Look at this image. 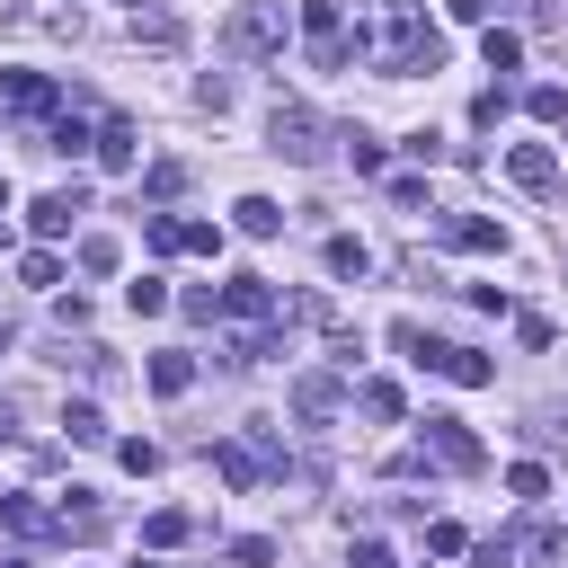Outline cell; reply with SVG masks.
Here are the masks:
<instances>
[{
  "mask_svg": "<svg viewBox=\"0 0 568 568\" xmlns=\"http://www.w3.org/2000/svg\"><path fill=\"white\" fill-rule=\"evenodd\" d=\"M470 559H479V568H506V559H515V541H506V532H497V541H479V550H470Z\"/></svg>",
  "mask_w": 568,
  "mask_h": 568,
  "instance_id": "836d02e7",
  "label": "cell"
},
{
  "mask_svg": "<svg viewBox=\"0 0 568 568\" xmlns=\"http://www.w3.org/2000/svg\"><path fill=\"white\" fill-rule=\"evenodd\" d=\"M213 311L240 320V328H266V320H275V284H266V275H231V284L213 293Z\"/></svg>",
  "mask_w": 568,
  "mask_h": 568,
  "instance_id": "5b68a950",
  "label": "cell"
},
{
  "mask_svg": "<svg viewBox=\"0 0 568 568\" xmlns=\"http://www.w3.org/2000/svg\"><path fill=\"white\" fill-rule=\"evenodd\" d=\"M346 568H390V550H382V541H373V532H364V541H355V550H346Z\"/></svg>",
  "mask_w": 568,
  "mask_h": 568,
  "instance_id": "d6a6232c",
  "label": "cell"
},
{
  "mask_svg": "<svg viewBox=\"0 0 568 568\" xmlns=\"http://www.w3.org/2000/svg\"><path fill=\"white\" fill-rule=\"evenodd\" d=\"M142 240H151L160 257H178V213H151V222H142Z\"/></svg>",
  "mask_w": 568,
  "mask_h": 568,
  "instance_id": "f546056e",
  "label": "cell"
},
{
  "mask_svg": "<svg viewBox=\"0 0 568 568\" xmlns=\"http://www.w3.org/2000/svg\"><path fill=\"white\" fill-rule=\"evenodd\" d=\"M515 53H524L515 27H488V71H515Z\"/></svg>",
  "mask_w": 568,
  "mask_h": 568,
  "instance_id": "83f0119b",
  "label": "cell"
},
{
  "mask_svg": "<svg viewBox=\"0 0 568 568\" xmlns=\"http://www.w3.org/2000/svg\"><path fill=\"white\" fill-rule=\"evenodd\" d=\"M266 133H275V151H284V160H320V115H311V106H275V124H266Z\"/></svg>",
  "mask_w": 568,
  "mask_h": 568,
  "instance_id": "8992f818",
  "label": "cell"
},
{
  "mask_svg": "<svg viewBox=\"0 0 568 568\" xmlns=\"http://www.w3.org/2000/svg\"><path fill=\"white\" fill-rule=\"evenodd\" d=\"M302 44H311V62H320V71H346V62H355L346 9H337V0H311V9H302Z\"/></svg>",
  "mask_w": 568,
  "mask_h": 568,
  "instance_id": "3957f363",
  "label": "cell"
},
{
  "mask_svg": "<svg viewBox=\"0 0 568 568\" xmlns=\"http://www.w3.org/2000/svg\"><path fill=\"white\" fill-rule=\"evenodd\" d=\"M62 426H71V444H106V417H98L89 399H71V408H62Z\"/></svg>",
  "mask_w": 568,
  "mask_h": 568,
  "instance_id": "44dd1931",
  "label": "cell"
},
{
  "mask_svg": "<svg viewBox=\"0 0 568 568\" xmlns=\"http://www.w3.org/2000/svg\"><path fill=\"white\" fill-rule=\"evenodd\" d=\"M506 488L532 506V497H550V470H541V462H515V470H506Z\"/></svg>",
  "mask_w": 568,
  "mask_h": 568,
  "instance_id": "d4e9b609",
  "label": "cell"
},
{
  "mask_svg": "<svg viewBox=\"0 0 568 568\" xmlns=\"http://www.w3.org/2000/svg\"><path fill=\"white\" fill-rule=\"evenodd\" d=\"M426 373H444V382H462V390H479V382H497V364H488L479 346H426Z\"/></svg>",
  "mask_w": 568,
  "mask_h": 568,
  "instance_id": "ba28073f",
  "label": "cell"
},
{
  "mask_svg": "<svg viewBox=\"0 0 568 568\" xmlns=\"http://www.w3.org/2000/svg\"><path fill=\"white\" fill-rule=\"evenodd\" d=\"M337 399H346V390H337V373H302V382H293V408H302L311 426H320V417H328Z\"/></svg>",
  "mask_w": 568,
  "mask_h": 568,
  "instance_id": "4fadbf2b",
  "label": "cell"
},
{
  "mask_svg": "<svg viewBox=\"0 0 568 568\" xmlns=\"http://www.w3.org/2000/svg\"><path fill=\"white\" fill-rule=\"evenodd\" d=\"M231 222H240L248 240H275V231H284V213H275L266 195H240V204H231Z\"/></svg>",
  "mask_w": 568,
  "mask_h": 568,
  "instance_id": "9a60e30c",
  "label": "cell"
},
{
  "mask_svg": "<svg viewBox=\"0 0 568 568\" xmlns=\"http://www.w3.org/2000/svg\"><path fill=\"white\" fill-rule=\"evenodd\" d=\"M0 98H9L18 115H53V80H44V71H0Z\"/></svg>",
  "mask_w": 568,
  "mask_h": 568,
  "instance_id": "8fae6325",
  "label": "cell"
},
{
  "mask_svg": "<svg viewBox=\"0 0 568 568\" xmlns=\"http://www.w3.org/2000/svg\"><path fill=\"white\" fill-rule=\"evenodd\" d=\"M320 266H328L337 284H364V266H373V248H364L355 231H328V240H320Z\"/></svg>",
  "mask_w": 568,
  "mask_h": 568,
  "instance_id": "30bf717a",
  "label": "cell"
},
{
  "mask_svg": "<svg viewBox=\"0 0 568 568\" xmlns=\"http://www.w3.org/2000/svg\"><path fill=\"white\" fill-rule=\"evenodd\" d=\"M515 550H532V559H559V550H568V532H559V524H524V532H515Z\"/></svg>",
  "mask_w": 568,
  "mask_h": 568,
  "instance_id": "603a6c76",
  "label": "cell"
},
{
  "mask_svg": "<svg viewBox=\"0 0 568 568\" xmlns=\"http://www.w3.org/2000/svg\"><path fill=\"white\" fill-rule=\"evenodd\" d=\"M444 9H453V18H462V27H479V18H488V9H497V0H444Z\"/></svg>",
  "mask_w": 568,
  "mask_h": 568,
  "instance_id": "e575fe53",
  "label": "cell"
},
{
  "mask_svg": "<svg viewBox=\"0 0 568 568\" xmlns=\"http://www.w3.org/2000/svg\"><path fill=\"white\" fill-rule=\"evenodd\" d=\"M222 53H240V62L284 53V0H240V9L222 18Z\"/></svg>",
  "mask_w": 568,
  "mask_h": 568,
  "instance_id": "7a4b0ae2",
  "label": "cell"
},
{
  "mask_svg": "<svg viewBox=\"0 0 568 568\" xmlns=\"http://www.w3.org/2000/svg\"><path fill=\"white\" fill-rule=\"evenodd\" d=\"M0 213H9V178H0Z\"/></svg>",
  "mask_w": 568,
  "mask_h": 568,
  "instance_id": "d590c367",
  "label": "cell"
},
{
  "mask_svg": "<svg viewBox=\"0 0 568 568\" xmlns=\"http://www.w3.org/2000/svg\"><path fill=\"white\" fill-rule=\"evenodd\" d=\"M355 53L373 71H390V80H408V71H435L444 62V36L408 0H355Z\"/></svg>",
  "mask_w": 568,
  "mask_h": 568,
  "instance_id": "6da1fadb",
  "label": "cell"
},
{
  "mask_svg": "<svg viewBox=\"0 0 568 568\" xmlns=\"http://www.w3.org/2000/svg\"><path fill=\"white\" fill-rule=\"evenodd\" d=\"M18 275H27V284H44V293H53V284H62V257H53V248H27V257H18Z\"/></svg>",
  "mask_w": 568,
  "mask_h": 568,
  "instance_id": "cb8c5ba5",
  "label": "cell"
},
{
  "mask_svg": "<svg viewBox=\"0 0 568 568\" xmlns=\"http://www.w3.org/2000/svg\"><path fill=\"white\" fill-rule=\"evenodd\" d=\"M524 115L559 124V115H568V89H559V80H532V89H524Z\"/></svg>",
  "mask_w": 568,
  "mask_h": 568,
  "instance_id": "d6986e66",
  "label": "cell"
},
{
  "mask_svg": "<svg viewBox=\"0 0 568 568\" xmlns=\"http://www.w3.org/2000/svg\"><path fill=\"white\" fill-rule=\"evenodd\" d=\"M9 568H27V559H9Z\"/></svg>",
  "mask_w": 568,
  "mask_h": 568,
  "instance_id": "74e56055",
  "label": "cell"
},
{
  "mask_svg": "<svg viewBox=\"0 0 568 568\" xmlns=\"http://www.w3.org/2000/svg\"><path fill=\"white\" fill-rule=\"evenodd\" d=\"M89 151H98V160H106V169H133V151H142V142H133V124H124V115H106V124H98V142H89Z\"/></svg>",
  "mask_w": 568,
  "mask_h": 568,
  "instance_id": "5bb4252c",
  "label": "cell"
},
{
  "mask_svg": "<svg viewBox=\"0 0 568 568\" xmlns=\"http://www.w3.org/2000/svg\"><path fill=\"white\" fill-rule=\"evenodd\" d=\"M0 524L36 541V532H53V506H36V497H0Z\"/></svg>",
  "mask_w": 568,
  "mask_h": 568,
  "instance_id": "e0dca14e",
  "label": "cell"
},
{
  "mask_svg": "<svg viewBox=\"0 0 568 568\" xmlns=\"http://www.w3.org/2000/svg\"><path fill=\"white\" fill-rule=\"evenodd\" d=\"M178 248H195V257H213V248H222V222H178Z\"/></svg>",
  "mask_w": 568,
  "mask_h": 568,
  "instance_id": "484cf974",
  "label": "cell"
},
{
  "mask_svg": "<svg viewBox=\"0 0 568 568\" xmlns=\"http://www.w3.org/2000/svg\"><path fill=\"white\" fill-rule=\"evenodd\" d=\"M506 178H515V186H532V195H550V186H559V151L515 142V151H506Z\"/></svg>",
  "mask_w": 568,
  "mask_h": 568,
  "instance_id": "9c48e42d",
  "label": "cell"
},
{
  "mask_svg": "<svg viewBox=\"0 0 568 568\" xmlns=\"http://www.w3.org/2000/svg\"><path fill=\"white\" fill-rule=\"evenodd\" d=\"M142 541H151V550H178V541H186V515H178V506H160V515L142 524Z\"/></svg>",
  "mask_w": 568,
  "mask_h": 568,
  "instance_id": "7402d4cb",
  "label": "cell"
},
{
  "mask_svg": "<svg viewBox=\"0 0 568 568\" xmlns=\"http://www.w3.org/2000/svg\"><path fill=\"white\" fill-rule=\"evenodd\" d=\"M453 248H462V257H506V231L479 222V213H462V222H453Z\"/></svg>",
  "mask_w": 568,
  "mask_h": 568,
  "instance_id": "7c38bea8",
  "label": "cell"
},
{
  "mask_svg": "<svg viewBox=\"0 0 568 568\" xmlns=\"http://www.w3.org/2000/svg\"><path fill=\"white\" fill-rule=\"evenodd\" d=\"M80 266H89V275H115V240H106V231H98V240H80Z\"/></svg>",
  "mask_w": 568,
  "mask_h": 568,
  "instance_id": "4dcf8cb0",
  "label": "cell"
},
{
  "mask_svg": "<svg viewBox=\"0 0 568 568\" xmlns=\"http://www.w3.org/2000/svg\"><path fill=\"white\" fill-rule=\"evenodd\" d=\"M417 462H435V470H479V435H470L462 417H426Z\"/></svg>",
  "mask_w": 568,
  "mask_h": 568,
  "instance_id": "277c9868",
  "label": "cell"
},
{
  "mask_svg": "<svg viewBox=\"0 0 568 568\" xmlns=\"http://www.w3.org/2000/svg\"><path fill=\"white\" fill-rule=\"evenodd\" d=\"M89 142H98V133H80V115H62V124L44 133V151H89Z\"/></svg>",
  "mask_w": 568,
  "mask_h": 568,
  "instance_id": "f1b7e54d",
  "label": "cell"
},
{
  "mask_svg": "<svg viewBox=\"0 0 568 568\" xmlns=\"http://www.w3.org/2000/svg\"><path fill=\"white\" fill-rule=\"evenodd\" d=\"M80 213H89V186H53V195H36V204H27V222H36L44 240H62Z\"/></svg>",
  "mask_w": 568,
  "mask_h": 568,
  "instance_id": "52a82bcc",
  "label": "cell"
},
{
  "mask_svg": "<svg viewBox=\"0 0 568 568\" xmlns=\"http://www.w3.org/2000/svg\"><path fill=\"white\" fill-rule=\"evenodd\" d=\"M355 408L364 417H399V382H355Z\"/></svg>",
  "mask_w": 568,
  "mask_h": 568,
  "instance_id": "ffe728a7",
  "label": "cell"
},
{
  "mask_svg": "<svg viewBox=\"0 0 568 568\" xmlns=\"http://www.w3.org/2000/svg\"><path fill=\"white\" fill-rule=\"evenodd\" d=\"M124 302L151 320V311H169V284H160V275H142V284H124Z\"/></svg>",
  "mask_w": 568,
  "mask_h": 568,
  "instance_id": "4316f807",
  "label": "cell"
},
{
  "mask_svg": "<svg viewBox=\"0 0 568 568\" xmlns=\"http://www.w3.org/2000/svg\"><path fill=\"white\" fill-rule=\"evenodd\" d=\"M115 462L142 479V470H160V444H142V435H133V444H115Z\"/></svg>",
  "mask_w": 568,
  "mask_h": 568,
  "instance_id": "1f68e13d",
  "label": "cell"
},
{
  "mask_svg": "<svg viewBox=\"0 0 568 568\" xmlns=\"http://www.w3.org/2000/svg\"><path fill=\"white\" fill-rule=\"evenodd\" d=\"M0 355H9V328H0Z\"/></svg>",
  "mask_w": 568,
  "mask_h": 568,
  "instance_id": "8d00e7d4",
  "label": "cell"
},
{
  "mask_svg": "<svg viewBox=\"0 0 568 568\" xmlns=\"http://www.w3.org/2000/svg\"><path fill=\"white\" fill-rule=\"evenodd\" d=\"M186 382H195V355H178V346H169V355H151V390H160V399H178Z\"/></svg>",
  "mask_w": 568,
  "mask_h": 568,
  "instance_id": "2e32d148",
  "label": "cell"
},
{
  "mask_svg": "<svg viewBox=\"0 0 568 568\" xmlns=\"http://www.w3.org/2000/svg\"><path fill=\"white\" fill-rule=\"evenodd\" d=\"M133 44H160V53H169V44H178V18H169V9H142V0H133Z\"/></svg>",
  "mask_w": 568,
  "mask_h": 568,
  "instance_id": "ac0fdd59",
  "label": "cell"
}]
</instances>
